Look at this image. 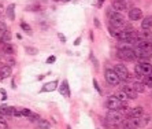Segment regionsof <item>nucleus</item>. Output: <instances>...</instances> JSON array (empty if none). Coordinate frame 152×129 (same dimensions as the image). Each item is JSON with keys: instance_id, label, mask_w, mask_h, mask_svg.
I'll use <instances>...</instances> for the list:
<instances>
[{"instance_id": "obj_1", "label": "nucleus", "mask_w": 152, "mask_h": 129, "mask_svg": "<svg viewBox=\"0 0 152 129\" xmlns=\"http://www.w3.org/2000/svg\"><path fill=\"white\" fill-rule=\"evenodd\" d=\"M107 15H108V19H110V25H111V26L119 29V30H123L126 24H125V18H123V15H122V12L110 11Z\"/></svg>"}, {"instance_id": "obj_2", "label": "nucleus", "mask_w": 152, "mask_h": 129, "mask_svg": "<svg viewBox=\"0 0 152 129\" xmlns=\"http://www.w3.org/2000/svg\"><path fill=\"white\" fill-rule=\"evenodd\" d=\"M123 121V114L119 110H108L107 115H106V122L108 124H114V125H119Z\"/></svg>"}, {"instance_id": "obj_3", "label": "nucleus", "mask_w": 152, "mask_h": 129, "mask_svg": "<svg viewBox=\"0 0 152 129\" xmlns=\"http://www.w3.org/2000/svg\"><path fill=\"white\" fill-rule=\"evenodd\" d=\"M134 72H136L137 76H148V74H151L152 73V66L149 62H140V63H137L136 66H134Z\"/></svg>"}, {"instance_id": "obj_4", "label": "nucleus", "mask_w": 152, "mask_h": 129, "mask_svg": "<svg viewBox=\"0 0 152 129\" xmlns=\"http://www.w3.org/2000/svg\"><path fill=\"white\" fill-rule=\"evenodd\" d=\"M118 57L123 61H129L132 62L136 59V55H134V51H133L132 47H122V48L118 49Z\"/></svg>"}, {"instance_id": "obj_5", "label": "nucleus", "mask_w": 152, "mask_h": 129, "mask_svg": "<svg viewBox=\"0 0 152 129\" xmlns=\"http://www.w3.org/2000/svg\"><path fill=\"white\" fill-rule=\"evenodd\" d=\"M104 78L107 81V84H110L111 87H116V85H119V82H121L119 77L116 76V73L114 72V69H106V72H104Z\"/></svg>"}, {"instance_id": "obj_6", "label": "nucleus", "mask_w": 152, "mask_h": 129, "mask_svg": "<svg viewBox=\"0 0 152 129\" xmlns=\"http://www.w3.org/2000/svg\"><path fill=\"white\" fill-rule=\"evenodd\" d=\"M114 72L116 73V76L119 77V80H122V81L130 80V74H129V70H128V67H126L125 64H122V63L115 64V66H114Z\"/></svg>"}, {"instance_id": "obj_7", "label": "nucleus", "mask_w": 152, "mask_h": 129, "mask_svg": "<svg viewBox=\"0 0 152 129\" xmlns=\"http://www.w3.org/2000/svg\"><path fill=\"white\" fill-rule=\"evenodd\" d=\"M123 105L125 103H122L115 95H114V96H108L107 99H106V107H107L108 110H121Z\"/></svg>"}, {"instance_id": "obj_8", "label": "nucleus", "mask_w": 152, "mask_h": 129, "mask_svg": "<svg viewBox=\"0 0 152 129\" xmlns=\"http://www.w3.org/2000/svg\"><path fill=\"white\" fill-rule=\"evenodd\" d=\"M141 18H143V11L140 8L133 7L129 10V19L130 21H140Z\"/></svg>"}, {"instance_id": "obj_9", "label": "nucleus", "mask_w": 152, "mask_h": 129, "mask_svg": "<svg viewBox=\"0 0 152 129\" xmlns=\"http://www.w3.org/2000/svg\"><path fill=\"white\" fill-rule=\"evenodd\" d=\"M0 114H3V115H15V117H21V111L15 109V107H0Z\"/></svg>"}, {"instance_id": "obj_10", "label": "nucleus", "mask_w": 152, "mask_h": 129, "mask_svg": "<svg viewBox=\"0 0 152 129\" xmlns=\"http://www.w3.org/2000/svg\"><path fill=\"white\" fill-rule=\"evenodd\" d=\"M122 91L126 93V96H128L129 99H136L137 95H138V93L133 89V87H130V85H123V87H122Z\"/></svg>"}, {"instance_id": "obj_11", "label": "nucleus", "mask_w": 152, "mask_h": 129, "mask_svg": "<svg viewBox=\"0 0 152 129\" xmlns=\"http://www.w3.org/2000/svg\"><path fill=\"white\" fill-rule=\"evenodd\" d=\"M137 37H138V39H141V40L151 41V37H152L151 29H141V32L137 33Z\"/></svg>"}, {"instance_id": "obj_12", "label": "nucleus", "mask_w": 152, "mask_h": 129, "mask_svg": "<svg viewBox=\"0 0 152 129\" xmlns=\"http://www.w3.org/2000/svg\"><path fill=\"white\" fill-rule=\"evenodd\" d=\"M112 8H114V11L122 12V11H126L129 7H128V6H126L125 3L119 1V0H114V1H112Z\"/></svg>"}, {"instance_id": "obj_13", "label": "nucleus", "mask_w": 152, "mask_h": 129, "mask_svg": "<svg viewBox=\"0 0 152 129\" xmlns=\"http://www.w3.org/2000/svg\"><path fill=\"white\" fill-rule=\"evenodd\" d=\"M129 117H136V118H141L144 115V109L143 107H134V109L129 110Z\"/></svg>"}, {"instance_id": "obj_14", "label": "nucleus", "mask_w": 152, "mask_h": 129, "mask_svg": "<svg viewBox=\"0 0 152 129\" xmlns=\"http://www.w3.org/2000/svg\"><path fill=\"white\" fill-rule=\"evenodd\" d=\"M56 88H58V81H51V82H47L43 87V92H51Z\"/></svg>"}, {"instance_id": "obj_15", "label": "nucleus", "mask_w": 152, "mask_h": 129, "mask_svg": "<svg viewBox=\"0 0 152 129\" xmlns=\"http://www.w3.org/2000/svg\"><path fill=\"white\" fill-rule=\"evenodd\" d=\"M1 51H3L6 55H11L14 52V47H12L11 43H3L1 44Z\"/></svg>"}, {"instance_id": "obj_16", "label": "nucleus", "mask_w": 152, "mask_h": 129, "mask_svg": "<svg viewBox=\"0 0 152 129\" xmlns=\"http://www.w3.org/2000/svg\"><path fill=\"white\" fill-rule=\"evenodd\" d=\"M152 28V15L145 16L141 22V29H151Z\"/></svg>"}, {"instance_id": "obj_17", "label": "nucleus", "mask_w": 152, "mask_h": 129, "mask_svg": "<svg viewBox=\"0 0 152 129\" xmlns=\"http://www.w3.org/2000/svg\"><path fill=\"white\" fill-rule=\"evenodd\" d=\"M59 91H60V93H62L63 96H70V91H69V82L67 81H63V82H62Z\"/></svg>"}, {"instance_id": "obj_18", "label": "nucleus", "mask_w": 152, "mask_h": 129, "mask_svg": "<svg viewBox=\"0 0 152 129\" xmlns=\"http://www.w3.org/2000/svg\"><path fill=\"white\" fill-rule=\"evenodd\" d=\"M133 89L136 91L137 93H144V91H145V85H144V82H133Z\"/></svg>"}, {"instance_id": "obj_19", "label": "nucleus", "mask_w": 152, "mask_h": 129, "mask_svg": "<svg viewBox=\"0 0 152 129\" xmlns=\"http://www.w3.org/2000/svg\"><path fill=\"white\" fill-rule=\"evenodd\" d=\"M0 72L3 73L4 77H8L11 74V66H7V64H1L0 63Z\"/></svg>"}, {"instance_id": "obj_20", "label": "nucleus", "mask_w": 152, "mask_h": 129, "mask_svg": "<svg viewBox=\"0 0 152 129\" xmlns=\"http://www.w3.org/2000/svg\"><path fill=\"white\" fill-rule=\"evenodd\" d=\"M11 40V33L8 32V30H4L1 33V39H0V43H10Z\"/></svg>"}, {"instance_id": "obj_21", "label": "nucleus", "mask_w": 152, "mask_h": 129, "mask_svg": "<svg viewBox=\"0 0 152 129\" xmlns=\"http://www.w3.org/2000/svg\"><path fill=\"white\" fill-rule=\"evenodd\" d=\"M14 10H15V6L14 4H10L7 7V16H8V19H14L15 18V12H14Z\"/></svg>"}, {"instance_id": "obj_22", "label": "nucleus", "mask_w": 152, "mask_h": 129, "mask_svg": "<svg viewBox=\"0 0 152 129\" xmlns=\"http://www.w3.org/2000/svg\"><path fill=\"white\" fill-rule=\"evenodd\" d=\"M49 122L45 120H39L37 121V129H49Z\"/></svg>"}, {"instance_id": "obj_23", "label": "nucleus", "mask_w": 152, "mask_h": 129, "mask_svg": "<svg viewBox=\"0 0 152 129\" xmlns=\"http://www.w3.org/2000/svg\"><path fill=\"white\" fill-rule=\"evenodd\" d=\"M115 96L118 97V99H119V100L122 102V103H125V102H126V100L129 99V97L126 96V93H125L123 91H122V89H119V91H118V92L115 93Z\"/></svg>"}, {"instance_id": "obj_24", "label": "nucleus", "mask_w": 152, "mask_h": 129, "mask_svg": "<svg viewBox=\"0 0 152 129\" xmlns=\"http://www.w3.org/2000/svg\"><path fill=\"white\" fill-rule=\"evenodd\" d=\"M143 82H144L145 87H149V88H152V73H151V74H148V76L143 77Z\"/></svg>"}, {"instance_id": "obj_25", "label": "nucleus", "mask_w": 152, "mask_h": 129, "mask_svg": "<svg viewBox=\"0 0 152 129\" xmlns=\"http://www.w3.org/2000/svg\"><path fill=\"white\" fill-rule=\"evenodd\" d=\"M119 32H121L119 29L114 28V26H111V25L108 26V33H110V36H112V37H115V39H116V36L119 34Z\"/></svg>"}, {"instance_id": "obj_26", "label": "nucleus", "mask_w": 152, "mask_h": 129, "mask_svg": "<svg viewBox=\"0 0 152 129\" xmlns=\"http://www.w3.org/2000/svg\"><path fill=\"white\" fill-rule=\"evenodd\" d=\"M121 124H122V128H123V129H136L134 126L132 125V122L129 121V118H128V120H123Z\"/></svg>"}, {"instance_id": "obj_27", "label": "nucleus", "mask_w": 152, "mask_h": 129, "mask_svg": "<svg viewBox=\"0 0 152 129\" xmlns=\"http://www.w3.org/2000/svg\"><path fill=\"white\" fill-rule=\"evenodd\" d=\"M21 29H24L26 33L32 34V28H30V25H28L26 22H21Z\"/></svg>"}, {"instance_id": "obj_28", "label": "nucleus", "mask_w": 152, "mask_h": 129, "mask_svg": "<svg viewBox=\"0 0 152 129\" xmlns=\"http://www.w3.org/2000/svg\"><path fill=\"white\" fill-rule=\"evenodd\" d=\"M21 115H25V117H32L33 113H32V110H29V109H22L21 110Z\"/></svg>"}, {"instance_id": "obj_29", "label": "nucleus", "mask_w": 152, "mask_h": 129, "mask_svg": "<svg viewBox=\"0 0 152 129\" xmlns=\"http://www.w3.org/2000/svg\"><path fill=\"white\" fill-rule=\"evenodd\" d=\"M26 52L30 54V55H34V54H37V49L36 48H30V47H26Z\"/></svg>"}, {"instance_id": "obj_30", "label": "nucleus", "mask_w": 152, "mask_h": 129, "mask_svg": "<svg viewBox=\"0 0 152 129\" xmlns=\"http://www.w3.org/2000/svg\"><path fill=\"white\" fill-rule=\"evenodd\" d=\"M93 87H95V88H96V91L99 93H101V89H100V87H99V84H97V81L96 80H93Z\"/></svg>"}, {"instance_id": "obj_31", "label": "nucleus", "mask_w": 152, "mask_h": 129, "mask_svg": "<svg viewBox=\"0 0 152 129\" xmlns=\"http://www.w3.org/2000/svg\"><path fill=\"white\" fill-rule=\"evenodd\" d=\"M55 61H56V57H49L48 59H47V62H48V63H54Z\"/></svg>"}, {"instance_id": "obj_32", "label": "nucleus", "mask_w": 152, "mask_h": 129, "mask_svg": "<svg viewBox=\"0 0 152 129\" xmlns=\"http://www.w3.org/2000/svg\"><path fill=\"white\" fill-rule=\"evenodd\" d=\"M58 36H59V39H60V41H62V43H64V41H66V39H64V36L62 34V33H58Z\"/></svg>"}, {"instance_id": "obj_33", "label": "nucleus", "mask_w": 152, "mask_h": 129, "mask_svg": "<svg viewBox=\"0 0 152 129\" xmlns=\"http://www.w3.org/2000/svg\"><path fill=\"white\" fill-rule=\"evenodd\" d=\"M0 30H1V32H4V30H7V29H6V25H4L3 22H0Z\"/></svg>"}, {"instance_id": "obj_34", "label": "nucleus", "mask_w": 152, "mask_h": 129, "mask_svg": "<svg viewBox=\"0 0 152 129\" xmlns=\"http://www.w3.org/2000/svg\"><path fill=\"white\" fill-rule=\"evenodd\" d=\"M95 26H96V28H99V26H100V24H99V19H97V18H95Z\"/></svg>"}, {"instance_id": "obj_35", "label": "nucleus", "mask_w": 152, "mask_h": 129, "mask_svg": "<svg viewBox=\"0 0 152 129\" xmlns=\"http://www.w3.org/2000/svg\"><path fill=\"white\" fill-rule=\"evenodd\" d=\"M119 1H122V3H125L126 6L129 7V3H130V0H119Z\"/></svg>"}, {"instance_id": "obj_36", "label": "nucleus", "mask_w": 152, "mask_h": 129, "mask_svg": "<svg viewBox=\"0 0 152 129\" xmlns=\"http://www.w3.org/2000/svg\"><path fill=\"white\" fill-rule=\"evenodd\" d=\"M80 41H81V39H80V37H78V39H77V40L74 41V44H76V45H78V44H80Z\"/></svg>"}, {"instance_id": "obj_37", "label": "nucleus", "mask_w": 152, "mask_h": 129, "mask_svg": "<svg viewBox=\"0 0 152 129\" xmlns=\"http://www.w3.org/2000/svg\"><path fill=\"white\" fill-rule=\"evenodd\" d=\"M4 80V76H3V73L0 72V81H3Z\"/></svg>"}, {"instance_id": "obj_38", "label": "nucleus", "mask_w": 152, "mask_h": 129, "mask_svg": "<svg viewBox=\"0 0 152 129\" xmlns=\"http://www.w3.org/2000/svg\"><path fill=\"white\" fill-rule=\"evenodd\" d=\"M62 1H64V3H67V1H70V0H62Z\"/></svg>"}, {"instance_id": "obj_39", "label": "nucleus", "mask_w": 152, "mask_h": 129, "mask_svg": "<svg viewBox=\"0 0 152 129\" xmlns=\"http://www.w3.org/2000/svg\"><path fill=\"white\" fill-rule=\"evenodd\" d=\"M149 52H151V57H152V47H151V51H149Z\"/></svg>"}, {"instance_id": "obj_40", "label": "nucleus", "mask_w": 152, "mask_h": 129, "mask_svg": "<svg viewBox=\"0 0 152 129\" xmlns=\"http://www.w3.org/2000/svg\"><path fill=\"white\" fill-rule=\"evenodd\" d=\"M55 1H60V0H55Z\"/></svg>"}, {"instance_id": "obj_41", "label": "nucleus", "mask_w": 152, "mask_h": 129, "mask_svg": "<svg viewBox=\"0 0 152 129\" xmlns=\"http://www.w3.org/2000/svg\"><path fill=\"white\" fill-rule=\"evenodd\" d=\"M151 43H152V37H151Z\"/></svg>"}]
</instances>
